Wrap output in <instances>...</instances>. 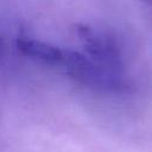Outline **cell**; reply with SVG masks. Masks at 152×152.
I'll list each match as a JSON object with an SVG mask.
<instances>
[{"mask_svg":"<svg viewBox=\"0 0 152 152\" xmlns=\"http://www.w3.org/2000/svg\"><path fill=\"white\" fill-rule=\"evenodd\" d=\"M75 32L81 42L83 52L93 62L114 75L125 77L120 49L110 36L97 32L84 24H77Z\"/></svg>","mask_w":152,"mask_h":152,"instance_id":"1","label":"cell"},{"mask_svg":"<svg viewBox=\"0 0 152 152\" xmlns=\"http://www.w3.org/2000/svg\"><path fill=\"white\" fill-rule=\"evenodd\" d=\"M17 49L21 55L28 58L49 64H61L63 57V49L33 38H18Z\"/></svg>","mask_w":152,"mask_h":152,"instance_id":"2","label":"cell"},{"mask_svg":"<svg viewBox=\"0 0 152 152\" xmlns=\"http://www.w3.org/2000/svg\"><path fill=\"white\" fill-rule=\"evenodd\" d=\"M139 1H141V2L145 4V5H148V6L152 8V0H139Z\"/></svg>","mask_w":152,"mask_h":152,"instance_id":"3","label":"cell"},{"mask_svg":"<svg viewBox=\"0 0 152 152\" xmlns=\"http://www.w3.org/2000/svg\"><path fill=\"white\" fill-rule=\"evenodd\" d=\"M2 51H4V42L1 39V37H0V55L2 53Z\"/></svg>","mask_w":152,"mask_h":152,"instance_id":"4","label":"cell"}]
</instances>
